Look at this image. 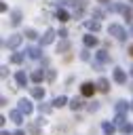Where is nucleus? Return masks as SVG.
<instances>
[{"mask_svg":"<svg viewBox=\"0 0 133 135\" xmlns=\"http://www.w3.org/2000/svg\"><path fill=\"white\" fill-rule=\"evenodd\" d=\"M11 61H13V63H21V61H23V53H13Z\"/></svg>","mask_w":133,"mask_h":135,"instance_id":"nucleus-25","label":"nucleus"},{"mask_svg":"<svg viewBox=\"0 0 133 135\" xmlns=\"http://www.w3.org/2000/svg\"><path fill=\"white\" fill-rule=\"evenodd\" d=\"M30 78H32L34 82H42V78H44V70H34V72L30 74Z\"/></svg>","mask_w":133,"mask_h":135,"instance_id":"nucleus-16","label":"nucleus"},{"mask_svg":"<svg viewBox=\"0 0 133 135\" xmlns=\"http://www.w3.org/2000/svg\"><path fill=\"white\" fill-rule=\"evenodd\" d=\"M97 2H103V4H110L112 0H97Z\"/></svg>","mask_w":133,"mask_h":135,"instance_id":"nucleus-37","label":"nucleus"},{"mask_svg":"<svg viewBox=\"0 0 133 135\" xmlns=\"http://www.w3.org/2000/svg\"><path fill=\"white\" fill-rule=\"evenodd\" d=\"M87 108H89V112H97V110H99V103H97V101H93V103H89Z\"/></svg>","mask_w":133,"mask_h":135,"instance_id":"nucleus-31","label":"nucleus"},{"mask_svg":"<svg viewBox=\"0 0 133 135\" xmlns=\"http://www.w3.org/2000/svg\"><path fill=\"white\" fill-rule=\"evenodd\" d=\"M120 131H122V133H125V135H127V133H131V131H133V127H131V124H129V122H127V124H125V127H122V129H120Z\"/></svg>","mask_w":133,"mask_h":135,"instance_id":"nucleus-32","label":"nucleus"},{"mask_svg":"<svg viewBox=\"0 0 133 135\" xmlns=\"http://www.w3.org/2000/svg\"><path fill=\"white\" fill-rule=\"evenodd\" d=\"M68 105H70V108H72V110L76 112V110H80V108H82L84 103H82V99H80V97H74V99H72V101H70Z\"/></svg>","mask_w":133,"mask_h":135,"instance_id":"nucleus-20","label":"nucleus"},{"mask_svg":"<svg viewBox=\"0 0 133 135\" xmlns=\"http://www.w3.org/2000/svg\"><path fill=\"white\" fill-rule=\"evenodd\" d=\"M15 80H17V84H19V86H25L30 78H27V74H25V72H17V74H15Z\"/></svg>","mask_w":133,"mask_h":135,"instance_id":"nucleus-12","label":"nucleus"},{"mask_svg":"<svg viewBox=\"0 0 133 135\" xmlns=\"http://www.w3.org/2000/svg\"><path fill=\"white\" fill-rule=\"evenodd\" d=\"M70 46H72V44H70L68 40H61L59 46H57V53H65V51H70Z\"/></svg>","mask_w":133,"mask_h":135,"instance_id":"nucleus-23","label":"nucleus"},{"mask_svg":"<svg viewBox=\"0 0 133 135\" xmlns=\"http://www.w3.org/2000/svg\"><path fill=\"white\" fill-rule=\"evenodd\" d=\"M25 53H27L30 59H40L42 57V46H27Z\"/></svg>","mask_w":133,"mask_h":135,"instance_id":"nucleus-7","label":"nucleus"},{"mask_svg":"<svg viewBox=\"0 0 133 135\" xmlns=\"http://www.w3.org/2000/svg\"><path fill=\"white\" fill-rule=\"evenodd\" d=\"M65 103H68V97H63V95H59V97L53 99V108H61V105H65Z\"/></svg>","mask_w":133,"mask_h":135,"instance_id":"nucleus-22","label":"nucleus"},{"mask_svg":"<svg viewBox=\"0 0 133 135\" xmlns=\"http://www.w3.org/2000/svg\"><path fill=\"white\" fill-rule=\"evenodd\" d=\"M93 17L99 21V19H103V11H99V8H93Z\"/></svg>","mask_w":133,"mask_h":135,"instance_id":"nucleus-28","label":"nucleus"},{"mask_svg":"<svg viewBox=\"0 0 133 135\" xmlns=\"http://www.w3.org/2000/svg\"><path fill=\"white\" fill-rule=\"evenodd\" d=\"M38 110H40V114H49V112H51V105H46V103H40V105H38Z\"/></svg>","mask_w":133,"mask_h":135,"instance_id":"nucleus-27","label":"nucleus"},{"mask_svg":"<svg viewBox=\"0 0 133 135\" xmlns=\"http://www.w3.org/2000/svg\"><path fill=\"white\" fill-rule=\"evenodd\" d=\"M46 80H55V70H49L46 72Z\"/></svg>","mask_w":133,"mask_h":135,"instance_id":"nucleus-34","label":"nucleus"},{"mask_svg":"<svg viewBox=\"0 0 133 135\" xmlns=\"http://www.w3.org/2000/svg\"><path fill=\"white\" fill-rule=\"evenodd\" d=\"M6 74H8V68H6V65H2V68H0V76H2V78H6Z\"/></svg>","mask_w":133,"mask_h":135,"instance_id":"nucleus-33","label":"nucleus"},{"mask_svg":"<svg viewBox=\"0 0 133 135\" xmlns=\"http://www.w3.org/2000/svg\"><path fill=\"white\" fill-rule=\"evenodd\" d=\"M82 40H84V46H89V49H91V46H97V44H99L97 36H93V34H87V36H84Z\"/></svg>","mask_w":133,"mask_h":135,"instance_id":"nucleus-8","label":"nucleus"},{"mask_svg":"<svg viewBox=\"0 0 133 135\" xmlns=\"http://www.w3.org/2000/svg\"><path fill=\"white\" fill-rule=\"evenodd\" d=\"M131 2H133V0H131Z\"/></svg>","mask_w":133,"mask_h":135,"instance_id":"nucleus-44","label":"nucleus"},{"mask_svg":"<svg viewBox=\"0 0 133 135\" xmlns=\"http://www.w3.org/2000/svg\"><path fill=\"white\" fill-rule=\"evenodd\" d=\"M0 135H13V133H8V131H2V133H0Z\"/></svg>","mask_w":133,"mask_h":135,"instance_id":"nucleus-38","label":"nucleus"},{"mask_svg":"<svg viewBox=\"0 0 133 135\" xmlns=\"http://www.w3.org/2000/svg\"><path fill=\"white\" fill-rule=\"evenodd\" d=\"M55 17H57L59 21H68V19H70V13H68L65 8H57V13H55Z\"/></svg>","mask_w":133,"mask_h":135,"instance_id":"nucleus-18","label":"nucleus"},{"mask_svg":"<svg viewBox=\"0 0 133 135\" xmlns=\"http://www.w3.org/2000/svg\"><path fill=\"white\" fill-rule=\"evenodd\" d=\"M131 112H133V101H131Z\"/></svg>","mask_w":133,"mask_h":135,"instance_id":"nucleus-42","label":"nucleus"},{"mask_svg":"<svg viewBox=\"0 0 133 135\" xmlns=\"http://www.w3.org/2000/svg\"><path fill=\"white\" fill-rule=\"evenodd\" d=\"M129 34H131V36H133V25H131V30H129Z\"/></svg>","mask_w":133,"mask_h":135,"instance_id":"nucleus-40","label":"nucleus"},{"mask_svg":"<svg viewBox=\"0 0 133 135\" xmlns=\"http://www.w3.org/2000/svg\"><path fill=\"white\" fill-rule=\"evenodd\" d=\"M122 17H125V19H127V21H131V19H133V11H131V8H129V6H127V8H125V11H122Z\"/></svg>","mask_w":133,"mask_h":135,"instance_id":"nucleus-26","label":"nucleus"},{"mask_svg":"<svg viewBox=\"0 0 133 135\" xmlns=\"http://www.w3.org/2000/svg\"><path fill=\"white\" fill-rule=\"evenodd\" d=\"M95 84H97V89H99L101 93H108V91H110V82H108L106 78H99V80H97Z\"/></svg>","mask_w":133,"mask_h":135,"instance_id":"nucleus-13","label":"nucleus"},{"mask_svg":"<svg viewBox=\"0 0 133 135\" xmlns=\"http://www.w3.org/2000/svg\"><path fill=\"white\" fill-rule=\"evenodd\" d=\"M21 40H23V36H19V34H13V36H11V38L4 42V46H6V49H17V46L21 44Z\"/></svg>","mask_w":133,"mask_h":135,"instance_id":"nucleus-5","label":"nucleus"},{"mask_svg":"<svg viewBox=\"0 0 133 135\" xmlns=\"http://www.w3.org/2000/svg\"><path fill=\"white\" fill-rule=\"evenodd\" d=\"M21 23V11H13L11 13V25H19Z\"/></svg>","mask_w":133,"mask_h":135,"instance_id":"nucleus-19","label":"nucleus"},{"mask_svg":"<svg viewBox=\"0 0 133 135\" xmlns=\"http://www.w3.org/2000/svg\"><path fill=\"white\" fill-rule=\"evenodd\" d=\"M30 93H32L34 99H42V97H44V89H42V86H32Z\"/></svg>","mask_w":133,"mask_h":135,"instance_id":"nucleus-17","label":"nucleus"},{"mask_svg":"<svg viewBox=\"0 0 133 135\" xmlns=\"http://www.w3.org/2000/svg\"><path fill=\"white\" fill-rule=\"evenodd\" d=\"M17 110H19L23 116H27V114H32L34 105H32V101H30V99H19V105H17Z\"/></svg>","mask_w":133,"mask_h":135,"instance_id":"nucleus-2","label":"nucleus"},{"mask_svg":"<svg viewBox=\"0 0 133 135\" xmlns=\"http://www.w3.org/2000/svg\"><path fill=\"white\" fill-rule=\"evenodd\" d=\"M101 131H103L106 135H114V131H116V124H114V122H103V124H101Z\"/></svg>","mask_w":133,"mask_h":135,"instance_id":"nucleus-15","label":"nucleus"},{"mask_svg":"<svg viewBox=\"0 0 133 135\" xmlns=\"http://www.w3.org/2000/svg\"><path fill=\"white\" fill-rule=\"evenodd\" d=\"M114 124H116L118 129H122V127L127 124V116H125V114H116V118H114Z\"/></svg>","mask_w":133,"mask_h":135,"instance_id":"nucleus-21","label":"nucleus"},{"mask_svg":"<svg viewBox=\"0 0 133 135\" xmlns=\"http://www.w3.org/2000/svg\"><path fill=\"white\" fill-rule=\"evenodd\" d=\"M13 135H25V133H23V131H21V129H19V131H15V133H13Z\"/></svg>","mask_w":133,"mask_h":135,"instance_id":"nucleus-36","label":"nucleus"},{"mask_svg":"<svg viewBox=\"0 0 133 135\" xmlns=\"http://www.w3.org/2000/svg\"><path fill=\"white\" fill-rule=\"evenodd\" d=\"M108 34H110V36H114L116 40H125V38H127V32H125V27H122V25H118V23H110V27H108Z\"/></svg>","mask_w":133,"mask_h":135,"instance_id":"nucleus-1","label":"nucleus"},{"mask_svg":"<svg viewBox=\"0 0 133 135\" xmlns=\"http://www.w3.org/2000/svg\"><path fill=\"white\" fill-rule=\"evenodd\" d=\"M8 116H11V120H13L15 124H21V122H23V114H21L19 110H13V112H11Z\"/></svg>","mask_w":133,"mask_h":135,"instance_id":"nucleus-14","label":"nucleus"},{"mask_svg":"<svg viewBox=\"0 0 133 135\" xmlns=\"http://www.w3.org/2000/svg\"><path fill=\"white\" fill-rule=\"evenodd\" d=\"M129 53H131V55H133V44H131V46H129Z\"/></svg>","mask_w":133,"mask_h":135,"instance_id":"nucleus-39","label":"nucleus"},{"mask_svg":"<svg viewBox=\"0 0 133 135\" xmlns=\"http://www.w3.org/2000/svg\"><path fill=\"white\" fill-rule=\"evenodd\" d=\"M131 91H133V84H131Z\"/></svg>","mask_w":133,"mask_h":135,"instance_id":"nucleus-43","label":"nucleus"},{"mask_svg":"<svg viewBox=\"0 0 133 135\" xmlns=\"http://www.w3.org/2000/svg\"><path fill=\"white\" fill-rule=\"evenodd\" d=\"M112 76H114V80H116L118 84H127V74H125V70H122V68H114Z\"/></svg>","mask_w":133,"mask_h":135,"instance_id":"nucleus-6","label":"nucleus"},{"mask_svg":"<svg viewBox=\"0 0 133 135\" xmlns=\"http://www.w3.org/2000/svg\"><path fill=\"white\" fill-rule=\"evenodd\" d=\"M80 59H82V61H89V59H91V53H89L87 49H84V51H80Z\"/></svg>","mask_w":133,"mask_h":135,"instance_id":"nucleus-29","label":"nucleus"},{"mask_svg":"<svg viewBox=\"0 0 133 135\" xmlns=\"http://www.w3.org/2000/svg\"><path fill=\"white\" fill-rule=\"evenodd\" d=\"M55 36H57V34H55V30H51V27H49V30H46V32L40 36V46H44V44H51V42L55 40Z\"/></svg>","mask_w":133,"mask_h":135,"instance_id":"nucleus-4","label":"nucleus"},{"mask_svg":"<svg viewBox=\"0 0 133 135\" xmlns=\"http://www.w3.org/2000/svg\"><path fill=\"white\" fill-rule=\"evenodd\" d=\"M25 38L34 40V38H38V36H36V32H34V30H25Z\"/></svg>","mask_w":133,"mask_h":135,"instance_id":"nucleus-30","label":"nucleus"},{"mask_svg":"<svg viewBox=\"0 0 133 135\" xmlns=\"http://www.w3.org/2000/svg\"><path fill=\"white\" fill-rule=\"evenodd\" d=\"M129 72H131V76H133V65H131V70H129Z\"/></svg>","mask_w":133,"mask_h":135,"instance_id":"nucleus-41","label":"nucleus"},{"mask_svg":"<svg viewBox=\"0 0 133 135\" xmlns=\"http://www.w3.org/2000/svg\"><path fill=\"white\" fill-rule=\"evenodd\" d=\"M114 108H116V114H127V110H131V105H129L127 101H122V99H120V101H116V105H114Z\"/></svg>","mask_w":133,"mask_h":135,"instance_id":"nucleus-10","label":"nucleus"},{"mask_svg":"<svg viewBox=\"0 0 133 135\" xmlns=\"http://www.w3.org/2000/svg\"><path fill=\"white\" fill-rule=\"evenodd\" d=\"M84 25H87L89 32H99V27H101L97 19H89V21H84Z\"/></svg>","mask_w":133,"mask_h":135,"instance_id":"nucleus-11","label":"nucleus"},{"mask_svg":"<svg viewBox=\"0 0 133 135\" xmlns=\"http://www.w3.org/2000/svg\"><path fill=\"white\" fill-rule=\"evenodd\" d=\"M125 8H127V6H125V4H118V2H116V4H110V11H114V13H122Z\"/></svg>","mask_w":133,"mask_h":135,"instance_id":"nucleus-24","label":"nucleus"},{"mask_svg":"<svg viewBox=\"0 0 133 135\" xmlns=\"http://www.w3.org/2000/svg\"><path fill=\"white\" fill-rule=\"evenodd\" d=\"M95 89H97V84H93V82H82V84H80V95H82V97H91V95L95 93Z\"/></svg>","mask_w":133,"mask_h":135,"instance_id":"nucleus-3","label":"nucleus"},{"mask_svg":"<svg viewBox=\"0 0 133 135\" xmlns=\"http://www.w3.org/2000/svg\"><path fill=\"white\" fill-rule=\"evenodd\" d=\"M95 59H97L99 63H108V61H110V53L101 49V51H97V53H95Z\"/></svg>","mask_w":133,"mask_h":135,"instance_id":"nucleus-9","label":"nucleus"},{"mask_svg":"<svg viewBox=\"0 0 133 135\" xmlns=\"http://www.w3.org/2000/svg\"><path fill=\"white\" fill-rule=\"evenodd\" d=\"M65 36H68V32H65V30H59V38H63V40H65Z\"/></svg>","mask_w":133,"mask_h":135,"instance_id":"nucleus-35","label":"nucleus"}]
</instances>
